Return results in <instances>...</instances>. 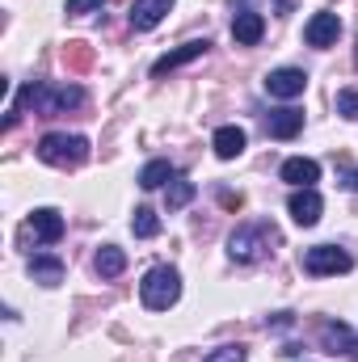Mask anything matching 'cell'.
Here are the masks:
<instances>
[{
    "instance_id": "6da1fadb",
    "label": "cell",
    "mask_w": 358,
    "mask_h": 362,
    "mask_svg": "<svg viewBox=\"0 0 358 362\" xmlns=\"http://www.w3.org/2000/svg\"><path fill=\"white\" fill-rule=\"evenodd\" d=\"M76 105H85V89H81V85H59V89L47 85V81L21 85V89H17V101L8 105L4 131H13L25 110H34V114H64V110H76Z\"/></svg>"
},
{
    "instance_id": "7a4b0ae2",
    "label": "cell",
    "mask_w": 358,
    "mask_h": 362,
    "mask_svg": "<svg viewBox=\"0 0 358 362\" xmlns=\"http://www.w3.org/2000/svg\"><path fill=\"white\" fill-rule=\"evenodd\" d=\"M38 160L55 165V169H76L89 160V139L85 135H68V131H51L38 139Z\"/></svg>"
},
{
    "instance_id": "3957f363",
    "label": "cell",
    "mask_w": 358,
    "mask_h": 362,
    "mask_svg": "<svg viewBox=\"0 0 358 362\" xmlns=\"http://www.w3.org/2000/svg\"><path fill=\"white\" fill-rule=\"evenodd\" d=\"M139 295H144V308L152 312H169L181 299V274L173 266H152L139 282Z\"/></svg>"
},
{
    "instance_id": "277c9868",
    "label": "cell",
    "mask_w": 358,
    "mask_h": 362,
    "mask_svg": "<svg viewBox=\"0 0 358 362\" xmlns=\"http://www.w3.org/2000/svg\"><path fill=\"white\" fill-rule=\"evenodd\" d=\"M270 240L274 236H266V228L262 223H245V228H236L232 236H228V257L232 262H241V266H249V262H262L270 249Z\"/></svg>"
},
{
    "instance_id": "5b68a950",
    "label": "cell",
    "mask_w": 358,
    "mask_h": 362,
    "mask_svg": "<svg viewBox=\"0 0 358 362\" xmlns=\"http://www.w3.org/2000/svg\"><path fill=\"white\" fill-rule=\"evenodd\" d=\"M304 270L312 278H325V274H350L354 270V257L337 245H312L304 249Z\"/></svg>"
},
{
    "instance_id": "8992f818",
    "label": "cell",
    "mask_w": 358,
    "mask_h": 362,
    "mask_svg": "<svg viewBox=\"0 0 358 362\" xmlns=\"http://www.w3.org/2000/svg\"><path fill=\"white\" fill-rule=\"evenodd\" d=\"M308 89V72L304 68H274L266 76V93L270 97H282V101H295V97H304Z\"/></svg>"
},
{
    "instance_id": "52a82bcc",
    "label": "cell",
    "mask_w": 358,
    "mask_h": 362,
    "mask_svg": "<svg viewBox=\"0 0 358 362\" xmlns=\"http://www.w3.org/2000/svg\"><path fill=\"white\" fill-rule=\"evenodd\" d=\"M342 38V17L337 13H312L304 25V42L308 47H333Z\"/></svg>"
},
{
    "instance_id": "ba28073f",
    "label": "cell",
    "mask_w": 358,
    "mask_h": 362,
    "mask_svg": "<svg viewBox=\"0 0 358 362\" xmlns=\"http://www.w3.org/2000/svg\"><path fill=\"white\" fill-rule=\"evenodd\" d=\"M287 211H291V219H295L299 228H312V223H321L325 198L316 194V185H312V189H295V194L287 198Z\"/></svg>"
},
{
    "instance_id": "9c48e42d",
    "label": "cell",
    "mask_w": 358,
    "mask_h": 362,
    "mask_svg": "<svg viewBox=\"0 0 358 362\" xmlns=\"http://www.w3.org/2000/svg\"><path fill=\"white\" fill-rule=\"evenodd\" d=\"M207 38H194V42H181L178 51H169V55H161L156 64H152V76H169V72H178V68H185L190 59H198V55H207Z\"/></svg>"
},
{
    "instance_id": "30bf717a",
    "label": "cell",
    "mask_w": 358,
    "mask_h": 362,
    "mask_svg": "<svg viewBox=\"0 0 358 362\" xmlns=\"http://www.w3.org/2000/svg\"><path fill=\"white\" fill-rule=\"evenodd\" d=\"M262 34H266V17H262V13L241 8V13L232 17V38H236V47H258Z\"/></svg>"
},
{
    "instance_id": "8fae6325",
    "label": "cell",
    "mask_w": 358,
    "mask_h": 362,
    "mask_svg": "<svg viewBox=\"0 0 358 362\" xmlns=\"http://www.w3.org/2000/svg\"><path fill=\"white\" fill-rule=\"evenodd\" d=\"M321 346H325L329 354H354L358 337H354L350 325H342V320H325V325H321Z\"/></svg>"
},
{
    "instance_id": "7c38bea8",
    "label": "cell",
    "mask_w": 358,
    "mask_h": 362,
    "mask_svg": "<svg viewBox=\"0 0 358 362\" xmlns=\"http://www.w3.org/2000/svg\"><path fill=\"white\" fill-rule=\"evenodd\" d=\"M299 131H304V110H295V105H282V110H274L266 118L270 139H295Z\"/></svg>"
},
{
    "instance_id": "4fadbf2b",
    "label": "cell",
    "mask_w": 358,
    "mask_h": 362,
    "mask_svg": "<svg viewBox=\"0 0 358 362\" xmlns=\"http://www.w3.org/2000/svg\"><path fill=\"white\" fill-rule=\"evenodd\" d=\"M30 232H34V240L55 245V240L64 236V215H59L55 206H38V211L30 215Z\"/></svg>"
},
{
    "instance_id": "5bb4252c",
    "label": "cell",
    "mask_w": 358,
    "mask_h": 362,
    "mask_svg": "<svg viewBox=\"0 0 358 362\" xmlns=\"http://www.w3.org/2000/svg\"><path fill=\"white\" fill-rule=\"evenodd\" d=\"M173 0H135L131 4V30H156L169 17Z\"/></svg>"
},
{
    "instance_id": "9a60e30c",
    "label": "cell",
    "mask_w": 358,
    "mask_h": 362,
    "mask_svg": "<svg viewBox=\"0 0 358 362\" xmlns=\"http://www.w3.org/2000/svg\"><path fill=\"white\" fill-rule=\"evenodd\" d=\"M282 181H291L295 189H312L321 181V165L308 156H291V160H282Z\"/></svg>"
},
{
    "instance_id": "2e32d148",
    "label": "cell",
    "mask_w": 358,
    "mask_h": 362,
    "mask_svg": "<svg viewBox=\"0 0 358 362\" xmlns=\"http://www.w3.org/2000/svg\"><path fill=\"white\" fill-rule=\"evenodd\" d=\"M245 144H249V135H245L241 127H219L215 139H211V148H215L219 160H236V156L245 152Z\"/></svg>"
},
{
    "instance_id": "e0dca14e",
    "label": "cell",
    "mask_w": 358,
    "mask_h": 362,
    "mask_svg": "<svg viewBox=\"0 0 358 362\" xmlns=\"http://www.w3.org/2000/svg\"><path fill=\"white\" fill-rule=\"evenodd\" d=\"M30 278L34 282H42V286H59L64 282V262L59 257H30Z\"/></svg>"
},
{
    "instance_id": "ac0fdd59",
    "label": "cell",
    "mask_w": 358,
    "mask_h": 362,
    "mask_svg": "<svg viewBox=\"0 0 358 362\" xmlns=\"http://www.w3.org/2000/svg\"><path fill=\"white\" fill-rule=\"evenodd\" d=\"M93 266H97L101 278H118V274L127 270V253H122L118 245H101V249H97V257H93Z\"/></svg>"
},
{
    "instance_id": "d6986e66",
    "label": "cell",
    "mask_w": 358,
    "mask_h": 362,
    "mask_svg": "<svg viewBox=\"0 0 358 362\" xmlns=\"http://www.w3.org/2000/svg\"><path fill=\"white\" fill-rule=\"evenodd\" d=\"M178 177V169H173V160H148L144 169H139V185L144 189H161L165 181Z\"/></svg>"
},
{
    "instance_id": "ffe728a7",
    "label": "cell",
    "mask_w": 358,
    "mask_h": 362,
    "mask_svg": "<svg viewBox=\"0 0 358 362\" xmlns=\"http://www.w3.org/2000/svg\"><path fill=\"white\" fill-rule=\"evenodd\" d=\"M131 232H135L139 240H152V236L161 232V215L148 211V206H135V215H131Z\"/></svg>"
},
{
    "instance_id": "44dd1931",
    "label": "cell",
    "mask_w": 358,
    "mask_h": 362,
    "mask_svg": "<svg viewBox=\"0 0 358 362\" xmlns=\"http://www.w3.org/2000/svg\"><path fill=\"white\" fill-rule=\"evenodd\" d=\"M190 198H194V181H185V177H173V181H169V189H165V206H169V211L190 206Z\"/></svg>"
},
{
    "instance_id": "7402d4cb",
    "label": "cell",
    "mask_w": 358,
    "mask_h": 362,
    "mask_svg": "<svg viewBox=\"0 0 358 362\" xmlns=\"http://www.w3.org/2000/svg\"><path fill=\"white\" fill-rule=\"evenodd\" d=\"M64 64H68L72 72H89L93 68V51L85 47V42H68V47H64Z\"/></svg>"
},
{
    "instance_id": "603a6c76",
    "label": "cell",
    "mask_w": 358,
    "mask_h": 362,
    "mask_svg": "<svg viewBox=\"0 0 358 362\" xmlns=\"http://www.w3.org/2000/svg\"><path fill=\"white\" fill-rule=\"evenodd\" d=\"M202 362H245V346H219V350H211Z\"/></svg>"
},
{
    "instance_id": "cb8c5ba5",
    "label": "cell",
    "mask_w": 358,
    "mask_h": 362,
    "mask_svg": "<svg viewBox=\"0 0 358 362\" xmlns=\"http://www.w3.org/2000/svg\"><path fill=\"white\" fill-rule=\"evenodd\" d=\"M337 114H342V118H358V89L337 93Z\"/></svg>"
},
{
    "instance_id": "d4e9b609",
    "label": "cell",
    "mask_w": 358,
    "mask_h": 362,
    "mask_svg": "<svg viewBox=\"0 0 358 362\" xmlns=\"http://www.w3.org/2000/svg\"><path fill=\"white\" fill-rule=\"evenodd\" d=\"M101 4H105V0H68V4H64V13H68V17H81V13L101 8Z\"/></svg>"
},
{
    "instance_id": "484cf974",
    "label": "cell",
    "mask_w": 358,
    "mask_h": 362,
    "mask_svg": "<svg viewBox=\"0 0 358 362\" xmlns=\"http://www.w3.org/2000/svg\"><path fill=\"white\" fill-rule=\"evenodd\" d=\"M287 325H295V316H291V312H278V316L270 320V329H287Z\"/></svg>"
},
{
    "instance_id": "4316f807",
    "label": "cell",
    "mask_w": 358,
    "mask_h": 362,
    "mask_svg": "<svg viewBox=\"0 0 358 362\" xmlns=\"http://www.w3.org/2000/svg\"><path fill=\"white\" fill-rule=\"evenodd\" d=\"M342 185H346V189H354V194H358V169H346V173H342Z\"/></svg>"
},
{
    "instance_id": "83f0119b",
    "label": "cell",
    "mask_w": 358,
    "mask_h": 362,
    "mask_svg": "<svg viewBox=\"0 0 358 362\" xmlns=\"http://www.w3.org/2000/svg\"><path fill=\"white\" fill-rule=\"evenodd\" d=\"M354 64H358V51H354Z\"/></svg>"
}]
</instances>
